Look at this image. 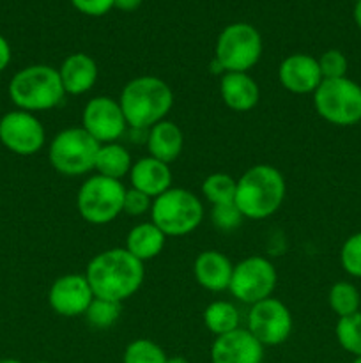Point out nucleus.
Masks as SVG:
<instances>
[{"instance_id": "f257e3e1", "label": "nucleus", "mask_w": 361, "mask_h": 363, "mask_svg": "<svg viewBox=\"0 0 361 363\" xmlns=\"http://www.w3.org/2000/svg\"><path fill=\"white\" fill-rule=\"evenodd\" d=\"M85 277L96 298L122 303L142 287L145 268L126 248H108L91 259Z\"/></svg>"}, {"instance_id": "f03ea898", "label": "nucleus", "mask_w": 361, "mask_h": 363, "mask_svg": "<svg viewBox=\"0 0 361 363\" xmlns=\"http://www.w3.org/2000/svg\"><path fill=\"white\" fill-rule=\"evenodd\" d=\"M287 184L276 167L258 163L237 179L234 204L248 220H265L280 211L285 201Z\"/></svg>"}, {"instance_id": "7ed1b4c3", "label": "nucleus", "mask_w": 361, "mask_h": 363, "mask_svg": "<svg viewBox=\"0 0 361 363\" xmlns=\"http://www.w3.org/2000/svg\"><path fill=\"white\" fill-rule=\"evenodd\" d=\"M127 126L151 130L166 119L173 106V92L159 77H137L127 82L119 96Z\"/></svg>"}, {"instance_id": "20e7f679", "label": "nucleus", "mask_w": 361, "mask_h": 363, "mask_svg": "<svg viewBox=\"0 0 361 363\" xmlns=\"http://www.w3.org/2000/svg\"><path fill=\"white\" fill-rule=\"evenodd\" d=\"M7 92L18 110L30 113L57 108L66 96L59 69L46 64H32L14 73Z\"/></svg>"}, {"instance_id": "39448f33", "label": "nucleus", "mask_w": 361, "mask_h": 363, "mask_svg": "<svg viewBox=\"0 0 361 363\" xmlns=\"http://www.w3.org/2000/svg\"><path fill=\"white\" fill-rule=\"evenodd\" d=\"M204 220L202 201L186 188H170L152 201L151 222L166 238L188 236Z\"/></svg>"}, {"instance_id": "423d86ee", "label": "nucleus", "mask_w": 361, "mask_h": 363, "mask_svg": "<svg viewBox=\"0 0 361 363\" xmlns=\"http://www.w3.org/2000/svg\"><path fill=\"white\" fill-rule=\"evenodd\" d=\"M262 50L264 43L260 32L253 25L237 21L219 32L214 60L222 66L223 73H248L260 60Z\"/></svg>"}, {"instance_id": "0eeeda50", "label": "nucleus", "mask_w": 361, "mask_h": 363, "mask_svg": "<svg viewBox=\"0 0 361 363\" xmlns=\"http://www.w3.org/2000/svg\"><path fill=\"white\" fill-rule=\"evenodd\" d=\"M99 145L81 126L66 128L50 142L48 162L62 176H85L94 170Z\"/></svg>"}, {"instance_id": "6e6552de", "label": "nucleus", "mask_w": 361, "mask_h": 363, "mask_svg": "<svg viewBox=\"0 0 361 363\" xmlns=\"http://www.w3.org/2000/svg\"><path fill=\"white\" fill-rule=\"evenodd\" d=\"M124 195L126 188L122 181L94 174L81 183L76 195V209L87 223L106 225L122 215Z\"/></svg>"}, {"instance_id": "1a4fd4ad", "label": "nucleus", "mask_w": 361, "mask_h": 363, "mask_svg": "<svg viewBox=\"0 0 361 363\" xmlns=\"http://www.w3.org/2000/svg\"><path fill=\"white\" fill-rule=\"evenodd\" d=\"M319 117L335 126H354L361 121V85L350 78L322 80L314 92Z\"/></svg>"}, {"instance_id": "9d476101", "label": "nucleus", "mask_w": 361, "mask_h": 363, "mask_svg": "<svg viewBox=\"0 0 361 363\" xmlns=\"http://www.w3.org/2000/svg\"><path fill=\"white\" fill-rule=\"evenodd\" d=\"M278 282V273L269 259L251 255L234 266L229 291L241 303L255 305L271 298Z\"/></svg>"}, {"instance_id": "9b49d317", "label": "nucleus", "mask_w": 361, "mask_h": 363, "mask_svg": "<svg viewBox=\"0 0 361 363\" xmlns=\"http://www.w3.org/2000/svg\"><path fill=\"white\" fill-rule=\"evenodd\" d=\"M248 332L262 346H280L290 337L294 328L292 314L283 301L276 298H265L251 305L248 312Z\"/></svg>"}, {"instance_id": "f8f14e48", "label": "nucleus", "mask_w": 361, "mask_h": 363, "mask_svg": "<svg viewBox=\"0 0 361 363\" xmlns=\"http://www.w3.org/2000/svg\"><path fill=\"white\" fill-rule=\"evenodd\" d=\"M46 131L35 113L13 110L0 119V144L18 156H32L42 149Z\"/></svg>"}, {"instance_id": "ddd939ff", "label": "nucleus", "mask_w": 361, "mask_h": 363, "mask_svg": "<svg viewBox=\"0 0 361 363\" xmlns=\"http://www.w3.org/2000/svg\"><path fill=\"white\" fill-rule=\"evenodd\" d=\"M81 128L99 144L119 140L127 128L119 99H112L108 96H96L88 99L81 112Z\"/></svg>"}, {"instance_id": "4468645a", "label": "nucleus", "mask_w": 361, "mask_h": 363, "mask_svg": "<svg viewBox=\"0 0 361 363\" xmlns=\"http://www.w3.org/2000/svg\"><path fill=\"white\" fill-rule=\"evenodd\" d=\"M92 300H94V293H92L87 277L78 275V273L59 277L48 291L50 308L62 318L85 315Z\"/></svg>"}, {"instance_id": "2eb2a0df", "label": "nucleus", "mask_w": 361, "mask_h": 363, "mask_svg": "<svg viewBox=\"0 0 361 363\" xmlns=\"http://www.w3.org/2000/svg\"><path fill=\"white\" fill-rule=\"evenodd\" d=\"M264 346L248 332L237 328L225 335L216 337L211 346L212 363H262Z\"/></svg>"}, {"instance_id": "dca6fc26", "label": "nucleus", "mask_w": 361, "mask_h": 363, "mask_svg": "<svg viewBox=\"0 0 361 363\" xmlns=\"http://www.w3.org/2000/svg\"><path fill=\"white\" fill-rule=\"evenodd\" d=\"M278 78L283 89L292 94H314L322 82L317 59L308 53H292L285 57L278 67Z\"/></svg>"}, {"instance_id": "f3484780", "label": "nucleus", "mask_w": 361, "mask_h": 363, "mask_svg": "<svg viewBox=\"0 0 361 363\" xmlns=\"http://www.w3.org/2000/svg\"><path fill=\"white\" fill-rule=\"evenodd\" d=\"M234 264L218 250H204L193 262V275L198 286L211 293H222L230 287Z\"/></svg>"}, {"instance_id": "a211bd4d", "label": "nucleus", "mask_w": 361, "mask_h": 363, "mask_svg": "<svg viewBox=\"0 0 361 363\" xmlns=\"http://www.w3.org/2000/svg\"><path fill=\"white\" fill-rule=\"evenodd\" d=\"M172 170L168 163H163L152 156H145L133 163L130 170L131 188L149 195L151 199L159 197L172 188Z\"/></svg>"}, {"instance_id": "6ab92c4d", "label": "nucleus", "mask_w": 361, "mask_h": 363, "mask_svg": "<svg viewBox=\"0 0 361 363\" xmlns=\"http://www.w3.org/2000/svg\"><path fill=\"white\" fill-rule=\"evenodd\" d=\"M59 77L64 92L69 96H81L91 91L99 77L96 60L87 53H71L62 60L59 67Z\"/></svg>"}, {"instance_id": "aec40b11", "label": "nucleus", "mask_w": 361, "mask_h": 363, "mask_svg": "<svg viewBox=\"0 0 361 363\" xmlns=\"http://www.w3.org/2000/svg\"><path fill=\"white\" fill-rule=\"evenodd\" d=\"M219 96L234 112H250L260 99V89L250 73H223L219 78Z\"/></svg>"}, {"instance_id": "412c9836", "label": "nucleus", "mask_w": 361, "mask_h": 363, "mask_svg": "<svg viewBox=\"0 0 361 363\" xmlns=\"http://www.w3.org/2000/svg\"><path fill=\"white\" fill-rule=\"evenodd\" d=\"M184 147L183 130L173 121H161L149 130L147 151L149 156L163 163L176 162Z\"/></svg>"}, {"instance_id": "4be33fe9", "label": "nucleus", "mask_w": 361, "mask_h": 363, "mask_svg": "<svg viewBox=\"0 0 361 363\" xmlns=\"http://www.w3.org/2000/svg\"><path fill=\"white\" fill-rule=\"evenodd\" d=\"M166 245V236L152 222H142L127 233L126 250L138 261L145 262L158 257Z\"/></svg>"}, {"instance_id": "5701e85b", "label": "nucleus", "mask_w": 361, "mask_h": 363, "mask_svg": "<svg viewBox=\"0 0 361 363\" xmlns=\"http://www.w3.org/2000/svg\"><path fill=\"white\" fill-rule=\"evenodd\" d=\"M133 167L130 151L119 142H110L101 144L96 155L94 170L99 176L110 177V179L122 181V177L130 176V170Z\"/></svg>"}, {"instance_id": "b1692460", "label": "nucleus", "mask_w": 361, "mask_h": 363, "mask_svg": "<svg viewBox=\"0 0 361 363\" xmlns=\"http://www.w3.org/2000/svg\"><path fill=\"white\" fill-rule=\"evenodd\" d=\"M204 325L212 335H225L239 328V311L230 301L216 300L205 307Z\"/></svg>"}, {"instance_id": "393cba45", "label": "nucleus", "mask_w": 361, "mask_h": 363, "mask_svg": "<svg viewBox=\"0 0 361 363\" xmlns=\"http://www.w3.org/2000/svg\"><path fill=\"white\" fill-rule=\"evenodd\" d=\"M237 181L232 176L223 172H214L207 176L202 183V195L212 206L232 204L236 199Z\"/></svg>"}, {"instance_id": "a878e982", "label": "nucleus", "mask_w": 361, "mask_h": 363, "mask_svg": "<svg viewBox=\"0 0 361 363\" xmlns=\"http://www.w3.org/2000/svg\"><path fill=\"white\" fill-rule=\"evenodd\" d=\"M328 301L331 311L338 315V319L360 312V291H357L356 286H353L350 282L333 284L328 294Z\"/></svg>"}, {"instance_id": "bb28decb", "label": "nucleus", "mask_w": 361, "mask_h": 363, "mask_svg": "<svg viewBox=\"0 0 361 363\" xmlns=\"http://www.w3.org/2000/svg\"><path fill=\"white\" fill-rule=\"evenodd\" d=\"M120 305L119 301L105 300V298H96L92 303L88 305L87 312H85V319L88 325L96 330H108L115 325L120 319Z\"/></svg>"}, {"instance_id": "cd10ccee", "label": "nucleus", "mask_w": 361, "mask_h": 363, "mask_svg": "<svg viewBox=\"0 0 361 363\" xmlns=\"http://www.w3.org/2000/svg\"><path fill=\"white\" fill-rule=\"evenodd\" d=\"M335 333L338 344L347 353L354 354V358L361 357V312L340 318Z\"/></svg>"}, {"instance_id": "c85d7f7f", "label": "nucleus", "mask_w": 361, "mask_h": 363, "mask_svg": "<svg viewBox=\"0 0 361 363\" xmlns=\"http://www.w3.org/2000/svg\"><path fill=\"white\" fill-rule=\"evenodd\" d=\"M166 353L149 339H137L124 350L122 363H166Z\"/></svg>"}, {"instance_id": "c756f323", "label": "nucleus", "mask_w": 361, "mask_h": 363, "mask_svg": "<svg viewBox=\"0 0 361 363\" xmlns=\"http://www.w3.org/2000/svg\"><path fill=\"white\" fill-rule=\"evenodd\" d=\"M340 262L345 273L354 279H361V233L347 238L340 250Z\"/></svg>"}, {"instance_id": "7c9ffc66", "label": "nucleus", "mask_w": 361, "mask_h": 363, "mask_svg": "<svg viewBox=\"0 0 361 363\" xmlns=\"http://www.w3.org/2000/svg\"><path fill=\"white\" fill-rule=\"evenodd\" d=\"M319 69H321L322 80H335V78H343L347 74V57L340 50H328L317 59Z\"/></svg>"}, {"instance_id": "2f4dec72", "label": "nucleus", "mask_w": 361, "mask_h": 363, "mask_svg": "<svg viewBox=\"0 0 361 363\" xmlns=\"http://www.w3.org/2000/svg\"><path fill=\"white\" fill-rule=\"evenodd\" d=\"M211 220L216 229L223 230V233H230V230H236L243 223L244 216L241 215L237 206L232 202V204L212 206Z\"/></svg>"}, {"instance_id": "473e14b6", "label": "nucleus", "mask_w": 361, "mask_h": 363, "mask_svg": "<svg viewBox=\"0 0 361 363\" xmlns=\"http://www.w3.org/2000/svg\"><path fill=\"white\" fill-rule=\"evenodd\" d=\"M152 201L149 195L142 194V191L134 190V188H126V195H124V211L130 216H142L145 213H151Z\"/></svg>"}, {"instance_id": "72a5a7b5", "label": "nucleus", "mask_w": 361, "mask_h": 363, "mask_svg": "<svg viewBox=\"0 0 361 363\" xmlns=\"http://www.w3.org/2000/svg\"><path fill=\"white\" fill-rule=\"evenodd\" d=\"M71 6L85 16H105L113 9V0H69Z\"/></svg>"}, {"instance_id": "f704fd0d", "label": "nucleus", "mask_w": 361, "mask_h": 363, "mask_svg": "<svg viewBox=\"0 0 361 363\" xmlns=\"http://www.w3.org/2000/svg\"><path fill=\"white\" fill-rule=\"evenodd\" d=\"M11 59H13V50H11L9 41L4 35H0V73L4 69H7V66L11 64Z\"/></svg>"}, {"instance_id": "c9c22d12", "label": "nucleus", "mask_w": 361, "mask_h": 363, "mask_svg": "<svg viewBox=\"0 0 361 363\" xmlns=\"http://www.w3.org/2000/svg\"><path fill=\"white\" fill-rule=\"evenodd\" d=\"M142 4V0H113V7L120 11H126V13H131V11L138 9Z\"/></svg>"}, {"instance_id": "e433bc0d", "label": "nucleus", "mask_w": 361, "mask_h": 363, "mask_svg": "<svg viewBox=\"0 0 361 363\" xmlns=\"http://www.w3.org/2000/svg\"><path fill=\"white\" fill-rule=\"evenodd\" d=\"M354 21L361 28V0H356V6H354Z\"/></svg>"}, {"instance_id": "4c0bfd02", "label": "nucleus", "mask_w": 361, "mask_h": 363, "mask_svg": "<svg viewBox=\"0 0 361 363\" xmlns=\"http://www.w3.org/2000/svg\"><path fill=\"white\" fill-rule=\"evenodd\" d=\"M166 363H190L184 357H170L166 358Z\"/></svg>"}, {"instance_id": "58836bf2", "label": "nucleus", "mask_w": 361, "mask_h": 363, "mask_svg": "<svg viewBox=\"0 0 361 363\" xmlns=\"http://www.w3.org/2000/svg\"><path fill=\"white\" fill-rule=\"evenodd\" d=\"M0 363H23L21 360H16V358H2Z\"/></svg>"}, {"instance_id": "ea45409f", "label": "nucleus", "mask_w": 361, "mask_h": 363, "mask_svg": "<svg viewBox=\"0 0 361 363\" xmlns=\"http://www.w3.org/2000/svg\"><path fill=\"white\" fill-rule=\"evenodd\" d=\"M353 363H361V357H356V358H354Z\"/></svg>"}, {"instance_id": "a19ab883", "label": "nucleus", "mask_w": 361, "mask_h": 363, "mask_svg": "<svg viewBox=\"0 0 361 363\" xmlns=\"http://www.w3.org/2000/svg\"><path fill=\"white\" fill-rule=\"evenodd\" d=\"M34 363H50V362H42V360H41V362H34Z\"/></svg>"}]
</instances>
